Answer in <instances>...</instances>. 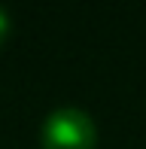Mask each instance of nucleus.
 I'll return each instance as SVG.
<instances>
[{"mask_svg": "<svg viewBox=\"0 0 146 149\" xmlns=\"http://www.w3.org/2000/svg\"><path fill=\"white\" fill-rule=\"evenodd\" d=\"M40 143H43V149H95L97 128L85 110L58 107L43 119Z\"/></svg>", "mask_w": 146, "mask_h": 149, "instance_id": "f257e3e1", "label": "nucleus"}, {"mask_svg": "<svg viewBox=\"0 0 146 149\" xmlns=\"http://www.w3.org/2000/svg\"><path fill=\"white\" fill-rule=\"evenodd\" d=\"M9 28H12V24H9V12L0 6V46H3L6 37H9Z\"/></svg>", "mask_w": 146, "mask_h": 149, "instance_id": "f03ea898", "label": "nucleus"}]
</instances>
